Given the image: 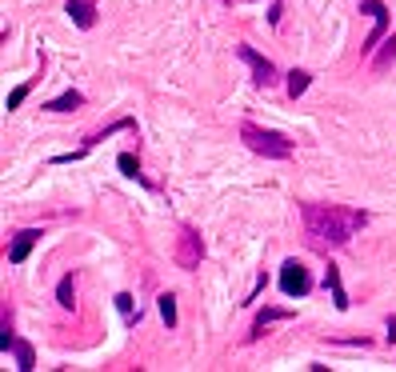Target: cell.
Listing matches in <instances>:
<instances>
[{"instance_id":"13","label":"cell","mask_w":396,"mask_h":372,"mask_svg":"<svg viewBox=\"0 0 396 372\" xmlns=\"http://www.w3.org/2000/svg\"><path fill=\"white\" fill-rule=\"evenodd\" d=\"M8 349H12V356H16V369H36V352H32V345H28V340H16V336H12V345H8Z\"/></svg>"},{"instance_id":"1","label":"cell","mask_w":396,"mask_h":372,"mask_svg":"<svg viewBox=\"0 0 396 372\" xmlns=\"http://www.w3.org/2000/svg\"><path fill=\"white\" fill-rule=\"evenodd\" d=\"M301 220H304V236L312 248H345L352 236L369 224L364 209H345V205H301Z\"/></svg>"},{"instance_id":"7","label":"cell","mask_w":396,"mask_h":372,"mask_svg":"<svg viewBox=\"0 0 396 372\" xmlns=\"http://www.w3.org/2000/svg\"><path fill=\"white\" fill-rule=\"evenodd\" d=\"M36 240H40V233H36V229H21V233L12 236V244H8V264H24V260H28V253L36 248Z\"/></svg>"},{"instance_id":"9","label":"cell","mask_w":396,"mask_h":372,"mask_svg":"<svg viewBox=\"0 0 396 372\" xmlns=\"http://www.w3.org/2000/svg\"><path fill=\"white\" fill-rule=\"evenodd\" d=\"M325 288L332 292V304L345 312V308H349V292H345V284H340V268H336L332 260H328V268H325Z\"/></svg>"},{"instance_id":"3","label":"cell","mask_w":396,"mask_h":372,"mask_svg":"<svg viewBox=\"0 0 396 372\" xmlns=\"http://www.w3.org/2000/svg\"><path fill=\"white\" fill-rule=\"evenodd\" d=\"M172 260H176V268H185V272H196V268H200V260H205V240H200V233H196L192 224L180 229L176 248H172Z\"/></svg>"},{"instance_id":"4","label":"cell","mask_w":396,"mask_h":372,"mask_svg":"<svg viewBox=\"0 0 396 372\" xmlns=\"http://www.w3.org/2000/svg\"><path fill=\"white\" fill-rule=\"evenodd\" d=\"M360 8L373 16V32L364 36V45H360V56H369L373 60V52L380 48V40H384V32H388V8L380 4V0H360Z\"/></svg>"},{"instance_id":"18","label":"cell","mask_w":396,"mask_h":372,"mask_svg":"<svg viewBox=\"0 0 396 372\" xmlns=\"http://www.w3.org/2000/svg\"><path fill=\"white\" fill-rule=\"evenodd\" d=\"M28 93H32V84H21V89H12V93H8V100H4V108H8V113H16L24 100H28Z\"/></svg>"},{"instance_id":"10","label":"cell","mask_w":396,"mask_h":372,"mask_svg":"<svg viewBox=\"0 0 396 372\" xmlns=\"http://www.w3.org/2000/svg\"><path fill=\"white\" fill-rule=\"evenodd\" d=\"M277 321H292V312H288V308H264V312L257 316V325H253V332H248V340H260L264 328L277 325Z\"/></svg>"},{"instance_id":"11","label":"cell","mask_w":396,"mask_h":372,"mask_svg":"<svg viewBox=\"0 0 396 372\" xmlns=\"http://www.w3.org/2000/svg\"><path fill=\"white\" fill-rule=\"evenodd\" d=\"M396 60V36L380 40V52H373V72H388Z\"/></svg>"},{"instance_id":"16","label":"cell","mask_w":396,"mask_h":372,"mask_svg":"<svg viewBox=\"0 0 396 372\" xmlns=\"http://www.w3.org/2000/svg\"><path fill=\"white\" fill-rule=\"evenodd\" d=\"M117 168L124 172V176H132V181H144V176H140V164H137V156H132V152H120V156H117Z\"/></svg>"},{"instance_id":"12","label":"cell","mask_w":396,"mask_h":372,"mask_svg":"<svg viewBox=\"0 0 396 372\" xmlns=\"http://www.w3.org/2000/svg\"><path fill=\"white\" fill-rule=\"evenodd\" d=\"M56 304H60V308H76V277H60V284H56Z\"/></svg>"},{"instance_id":"6","label":"cell","mask_w":396,"mask_h":372,"mask_svg":"<svg viewBox=\"0 0 396 372\" xmlns=\"http://www.w3.org/2000/svg\"><path fill=\"white\" fill-rule=\"evenodd\" d=\"M236 52H240V60H244V65L253 69V80H257L260 89H272V84L280 80V76H277V65H272L268 56H260V52H257L253 45H240Z\"/></svg>"},{"instance_id":"14","label":"cell","mask_w":396,"mask_h":372,"mask_svg":"<svg viewBox=\"0 0 396 372\" xmlns=\"http://www.w3.org/2000/svg\"><path fill=\"white\" fill-rule=\"evenodd\" d=\"M80 104H84V96L76 93V89H69V93H65V96H56V100H48L45 108H48V113H72V108H80Z\"/></svg>"},{"instance_id":"19","label":"cell","mask_w":396,"mask_h":372,"mask_svg":"<svg viewBox=\"0 0 396 372\" xmlns=\"http://www.w3.org/2000/svg\"><path fill=\"white\" fill-rule=\"evenodd\" d=\"M280 12H284V0H272V4H268V24H272V28L280 24Z\"/></svg>"},{"instance_id":"2","label":"cell","mask_w":396,"mask_h":372,"mask_svg":"<svg viewBox=\"0 0 396 372\" xmlns=\"http://www.w3.org/2000/svg\"><path fill=\"white\" fill-rule=\"evenodd\" d=\"M240 140L257 152V156H264V161H288L292 156V140L284 137V132H272V128H260V124H240Z\"/></svg>"},{"instance_id":"21","label":"cell","mask_w":396,"mask_h":372,"mask_svg":"<svg viewBox=\"0 0 396 372\" xmlns=\"http://www.w3.org/2000/svg\"><path fill=\"white\" fill-rule=\"evenodd\" d=\"M388 345H396V316H388Z\"/></svg>"},{"instance_id":"15","label":"cell","mask_w":396,"mask_h":372,"mask_svg":"<svg viewBox=\"0 0 396 372\" xmlns=\"http://www.w3.org/2000/svg\"><path fill=\"white\" fill-rule=\"evenodd\" d=\"M308 84H312V76H308L304 69H292V72H288V96H292V100L308 93Z\"/></svg>"},{"instance_id":"5","label":"cell","mask_w":396,"mask_h":372,"mask_svg":"<svg viewBox=\"0 0 396 372\" xmlns=\"http://www.w3.org/2000/svg\"><path fill=\"white\" fill-rule=\"evenodd\" d=\"M308 288H312L308 268H304L296 256H288V260L280 264V292H284V297H308Z\"/></svg>"},{"instance_id":"17","label":"cell","mask_w":396,"mask_h":372,"mask_svg":"<svg viewBox=\"0 0 396 372\" xmlns=\"http://www.w3.org/2000/svg\"><path fill=\"white\" fill-rule=\"evenodd\" d=\"M161 316H164V325L168 328H176V297H172V292H164L161 297Z\"/></svg>"},{"instance_id":"20","label":"cell","mask_w":396,"mask_h":372,"mask_svg":"<svg viewBox=\"0 0 396 372\" xmlns=\"http://www.w3.org/2000/svg\"><path fill=\"white\" fill-rule=\"evenodd\" d=\"M117 308L128 316V321H132V297H128V292H120V297H117Z\"/></svg>"},{"instance_id":"8","label":"cell","mask_w":396,"mask_h":372,"mask_svg":"<svg viewBox=\"0 0 396 372\" xmlns=\"http://www.w3.org/2000/svg\"><path fill=\"white\" fill-rule=\"evenodd\" d=\"M65 8H69V16H72L76 28H84V32H89V28L96 24V0H69Z\"/></svg>"}]
</instances>
